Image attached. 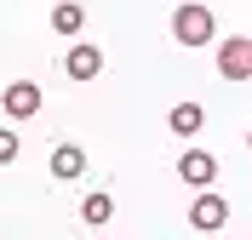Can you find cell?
<instances>
[{
	"mask_svg": "<svg viewBox=\"0 0 252 240\" xmlns=\"http://www.w3.org/2000/svg\"><path fill=\"white\" fill-rule=\"evenodd\" d=\"M212 34H218V17H212V6H201V0H184V6L172 12V40H178V46L201 52V46H212Z\"/></svg>",
	"mask_w": 252,
	"mask_h": 240,
	"instance_id": "obj_1",
	"label": "cell"
},
{
	"mask_svg": "<svg viewBox=\"0 0 252 240\" xmlns=\"http://www.w3.org/2000/svg\"><path fill=\"white\" fill-rule=\"evenodd\" d=\"M189 223H195V235H212V229L229 223V200L212 189H195V200H189Z\"/></svg>",
	"mask_w": 252,
	"mask_h": 240,
	"instance_id": "obj_2",
	"label": "cell"
},
{
	"mask_svg": "<svg viewBox=\"0 0 252 240\" xmlns=\"http://www.w3.org/2000/svg\"><path fill=\"white\" fill-rule=\"evenodd\" d=\"M63 75L69 80H97L103 75V52H97L92 40H75V46L63 52Z\"/></svg>",
	"mask_w": 252,
	"mask_h": 240,
	"instance_id": "obj_3",
	"label": "cell"
},
{
	"mask_svg": "<svg viewBox=\"0 0 252 240\" xmlns=\"http://www.w3.org/2000/svg\"><path fill=\"white\" fill-rule=\"evenodd\" d=\"M0 109L12 114V120H29V114H40V86H34V80H12V86L0 92Z\"/></svg>",
	"mask_w": 252,
	"mask_h": 240,
	"instance_id": "obj_4",
	"label": "cell"
},
{
	"mask_svg": "<svg viewBox=\"0 0 252 240\" xmlns=\"http://www.w3.org/2000/svg\"><path fill=\"white\" fill-rule=\"evenodd\" d=\"M178 177H184L189 189H212V177H218V160L206 155V149H184V155H178Z\"/></svg>",
	"mask_w": 252,
	"mask_h": 240,
	"instance_id": "obj_5",
	"label": "cell"
},
{
	"mask_svg": "<svg viewBox=\"0 0 252 240\" xmlns=\"http://www.w3.org/2000/svg\"><path fill=\"white\" fill-rule=\"evenodd\" d=\"M218 75L223 80H247L252 75V40H241V34L223 40V46H218Z\"/></svg>",
	"mask_w": 252,
	"mask_h": 240,
	"instance_id": "obj_6",
	"label": "cell"
},
{
	"mask_svg": "<svg viewBox=\"0 0 252 240\" xmlns=\"http://www.w3.org/2000/svg\"><path fill=\"white\" fill-rule=\"evenodd\" d=\"M46 172L58 177V183H75V177L86 172V155H80V143H52V155H46Z\"/></svg>",
	"mask_w": 252,
	"mask_h": 240,
	"instance_id": "obj_7",
	"label": "cell"
},
{
	"mask_svg": "<svg viewBox=\"0 0 252 240\" xmlns=\"http://www.w3.org/2000/svg\"><path fill=\"white\" fill-rule=\"evenodd\" d=\"M166 126H172L178 137H195V132L206 126V109L195 103V97H184V103H172V114H166Z\"/></svg>",
	"mask_w": 252,
	"mask_h": 240,
	"instance_id": "obj_8",
	"label": "cell"
},
{
	"mask_svg": "<svg viewBox=\"0 0 252 240\" xmlns=\"http://www.w3.org/2000/svg\"><path fill=\"white\" fill-rule=\"evenodd\" d=\"M52 29H58V34H80V29H86V6L58 0V6H52Z\"/></svg>",
	"mask_w": 252,
	"mask_h": 240,
	"instance_id": "obj_9",
	"label": "cell"
},
{
	"mask_svg": "<svg viewBox=\"0 0 252 240\" xmlns=\"http://www.w3.org/2000/svg\"><path fill=\"white\" fill-rule=\"evenodd\" d=\"M80 217H86L92 229H103V223L115 217V194H103V189H97V194H86V200H80Z\"/></svg>",
	"mask_w": 252,
	"mask_h": 240,
	"instance_id": "obj_10",
	"label": "cell"
},
{
	"mask_svg": "<svg viewBox=\"0 0 252 240\" xmlns=\"http://www.w3.org/2000/svg\"><path fill=\"white\" fill-rule=\"evenodd\" d=\"M17 155H23V143H17V132H12V126H0V166H12Z\"/></svg>",
	"mask_w": 252,
	"mask_h": 240,
	"instance_id": "obj_11",
	"label": "cell"
},
{
	"mask_svg": "<svg viewBox=\"0 0 252 240\" xmlns=\"http://www.w3.org/2000/svg\"><path fill=\"white\" fill-rule=\"evenodd\" d=\"M247 149H252V132H247Z\"/></svg>",
	"mask_w": 252,
	"mask_h": 240,
	"instance_id": "obj_12",
	"label": "cell"
},
{
	"mask_svg": "<svg viewBox=\"0 0 252 240\" xmlns=\"http://www.w3.org/2000/svg\"><path fill=\"white\" fill-rule=\"evenodd\" d=\"M247 240H252V235H247Z\"/></svg>",
	"mask_w": 252,
	"mask_h": 240,
	"instance_id": "obj_13",
	"label": "cell"
}]
</instances>
